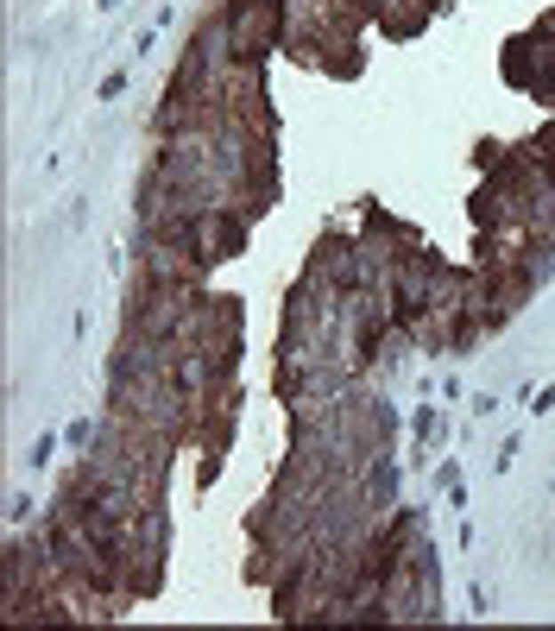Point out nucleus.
I'll list each match as a JSON object with an SVG mask.
<instances>
[{"label": "nucleus", "instance_id": "1", "mask_svg": "<svg viewBox=\"0 0 555 631\" xmlns=\"http://www.w3.org/2000/svg\"><path fill=\"white\" fill-rule=\"evenodd\" d=\"M51 575H57V562H51V549L38 543L32 549V612L51 606ZM7 600H13V619H20V606H26V555L20 549L7 555Z\"/></svg>", "mask_w": 555, "mask_h": 631}]
</instances>
